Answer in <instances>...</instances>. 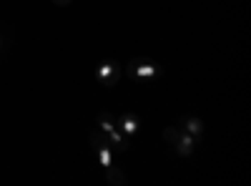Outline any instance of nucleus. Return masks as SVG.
Wrapping results in <instances>:
<instances>
[{
  "label": "nucleus",
  "instance_id": "1",
  "mask_svg": "<svg viewBox=\"0 0 251 186\" xmlns=\"http://www.w3.org/2000/svg\"><path fill=\"white\" fill-rule=\"evenodd\" d=\"M163 141L169 143V146L178 154V156H191L194 149H196V143L199 138L191 136V133H186L183 129L178 126H169V129H163Z\"/></svg>",
  "mask_w": 251,
  "mask_h": 186
},
{
  "label": "nucleus",
  "instance_id": "2",
  "mask_svg": "<svg viewBox=\"0 0 251 186\" xmlns=\"http://www.w3.org/2000/svg\"><path fill=\"white\" fill-rule=\"evenodd\" d=\"M163 73V68L158 63L149 58H133L128 66H126V76L133 78V80H141V78H158Z\"/></svg>",
  "mask_w": 251,
  "mask_h": 186
},
{
  "label": "nucleus",
  "instance_id": "3",
  "mask_svg": "<svg viewBox=\"0 0 251 186\" xmlns=\"http://www.w3.org/2000/svg\"><path fill=\"white\" fill-rule=\"evenodd\" d=\"M118 76H121V66L116 63V60H106L100 68H96V80H98L100 86H106V88L116 86Z\"/></svg>",
  "mask_w": 251,
  "mask_h": 186
},
{
  "label": "nucleus",
  "instance_id": "4",
  "mask_svg": "<svg viewBox=\"0 0 251 186\" xmlns=\"http://www.w3.org/2000/svg\"><path fill=\"white\" fill-rule=\"evenodd\" d=\"M178 129H183L186 133H191V136H201L203 133V123L196 118V116H181V121H178Z\"/></svg>",
  "mask_w": 251,
  "mask_h": 186
},
{
  "label": "nucleus",
  "instance_id": "5",
  "mask_svg": "<svg viewBox=\"0 0 251 186\" xmlns=\"http://www.w3.org/2000/svg\"><path fill=\"white\" fill-rule=\"evenodd\" d=\"M116 129H118L121 133H126V136H131V133H136V129H138V121H136L133 116H116Z\"/></svg>",
  "mask_w": 251,
  "mask_h": 186
},
{
  "label": "nucleus",
  "instance_id": "6",
  "mask_svg": "<svg viewBox=\"0 0 251 186\" xmlns=\"http://www.w3.org/2000/svg\"><path fill=\"white\" fill-rule=\"evenodd\" d=\"M106 179H108L111 186H126V184H128V176H126L121 169H116L113 163H108V166H106Z\"/></svg>",
  "mask_w": 251,
  "mask_h": 186
},
{
  "label": "nucleus",
  "instance_id": "7",
  "mask_svg": "<svg viewBox=\"0 0 251 186\" xmlns=\"http://www.w3.org/2000/svg\"><path fill=\"white\" fill-rule=\"evenodd\" d=\"M5 48H8V30H5L3 23H0V58H3Z\"/></svg>",
  "mask_w": 251,
  "mask_h": 186
},
{
  "label": "nucleus",
  "instance_id": "8",
  "mask_svg": "<svg viewBox=\"0 0 251 186\" xmlns=\"http://www.w3.org/2000/svg\"><path fill=\"white\" fill-rule=\"evenodd\" d=\"M53 3H55V5H68L71 0H53Z\"/></svg>",
  "mask_w": 251,
  "mask_h": 186
}]
</instances>
